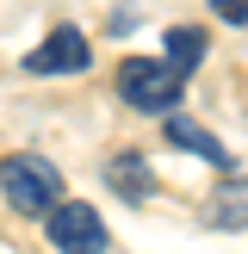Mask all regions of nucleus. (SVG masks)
<instances>
[{"label":"nucleus","instance_id":"1","mask_svg":"<svg viewBox=\"0 0 248 254\" xmlns=\"http://www.w3.org/2000/svg\"><path fill=\"white\" fill-rule=\"evenodd\" d=\"M0 198H6L19 217H44V211L62 198V174H56V161L37 155V149H25V155L0 161Z\"/></svg>","mask_w":248,"mask_h":254},{"label":"nucleus","instance_id":"2","mask_svg":"<svg viewBox=\"0 0 248 254\" xmlns=\"http://www.w3.org/2000/svg\"><path fill=\"white\" fill-rule=\"evenodd\" d=\"M118 99L130 112H149V118H168L174 106L186 99V74L174 62H149V56H130L118 68Z\"/></svg>","mask_w":248,"mask_h":254},{"label":"nucleus","instance_id":"3","mask_svg":"<svg viewBox=\"0 0 248 254\" xmlns=\"http://www.w3.org/2000/svg\"><path fill=\"white\" fill-rule=\"evenodd\" d=\"M44 236H50V248H81V254H106L112 248V230L99 223V211L87 198H56L44 211Z\"/></svg>","mask_w":248,"mask_h":254},{"label":"nucleus","instance_id":"4","mask_svg":"<svg viewBox=\"0 0 248 254\" xmlns=\"http://www.w3.org/2000/svg\"><path fill=\"white\" fill-rule=\"evenodd\" d=\"M87 62H93V44L74 25H56L37 50H25V74H81Z\"/></svg>","mask_w":248,"mask_h":254},{"label":"nucleus","instance_id":"5","mask_svg":"<svg viewBox=\"0 0 248 254\" xmlns=\"http://www.w3.org/2000/svg\"><path fill=\"white\" fill-rule=\"evenodd\" d=\"M106 186H112L118 198H130V205L155 198V174H149L143 149H124V155H112V161H106Z\"/></svg>","mask_w":248,"mask_h":254},{"label":"nucleus","instance_id":"6","mask_svg":"<svg viewBox=\"0 0 248 254\" xmlns=\"http://www.w3.org/2000/svg\"><path fill=\"white\" fill-rule=\"evenodd\" d=\"M168 143H174V149H186V155H198V161H211V168H230V149H223L217 136L205 130V124L180 118V112H168Z\"/></svg>","mask_w":248,"mask_h":254},{"label":"nucleus","instance_id":"7","mask_svg":"<svg viewBox=\"0 0 248 254\" xmlns=\"http://www.w3.org/2000/svg\"><path fill=\"white\" fill-rule=\"evenodd\" d=\"M205 223H217V230H248V174H236V180H223L217 192H211Z\"/></svg>","mask_w":248,"mask_h":254},{"label":"nucleus","instance_id":"8","mask_svg":"<svg viewBox=\"0 0 248 254\" xmlns=\"http://www.w3.org/2000/svg\"><path fill=\"white\" fill-rule=\"evenodd\" d=\"M161 50H168V62L180 74H192L198 62H205V50H211V37L198 31V25H168V37H161Z\"/></svg>","mask_w":248,"mask_h":254},{"label":"nucleus","instance_id":"9","mask_svg":"<svg viewBox=\"0 0 248 254\" xmlns=\"http://www.w3.org/2000/svg\"><path fill=\"white\" fill-rule=\"evenodd\" d=\"M211 12H217L223 25H248V0H205Z\"/></svg>","mask_w":248,"mask_h":254}]
</instances>
